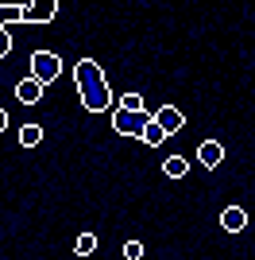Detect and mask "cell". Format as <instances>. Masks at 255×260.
<instances>
[{
    "label": "cell",
    "mask_w": 255,
    "mask_h": 260,
    "mask_svg": "<svg viewBox=\"0 0 255 260\" xmlns=\"http://www.w3.org/2000/svg\"><path fill=\"white\" fill-rule=\"evenodd\" d=\"M8 51H12V35L4 31V27H0V58H4V54H8Z\"/></svg>",
    "instance_id": "15"
},
{
    "label": "cell",
    "mask_w": 255,
    "mask_h": 260,
    "mask_svg": "<svg viewBox=\"0 0 255 260\" xmlns=\"http://www.w3.org/2000/svg\"><path fill=\"white\" fill-rule=\"evenodd\" d=\"M139 140H143V144H151V148H159V144L166 140V132H162L159 124H155V117H151V120H147V128H143V136H139Z\"/></svg>",
    "instance_id": "10"
},
{
    "label": "cell",
    "mask_w": 255,
    "mask_h": 260,
    "mask_svg": "<svg viewBox=\"0 0 255 260\" xmlns=\"http://www.w3.org/2000/svg\"><path fill=\"white\" fill-rule=\"evenodd\" d=\"M147 120H151V113H128V109H116V113H112V128H116L120 136H143Z\"/></svg>",
    "instance_id": "3"
},
{
    "label": "cell",
    "mask_w": 255,
    "mask_h": 260,
    "mask_svg": "<svg viewBox=\"0 0 255 260\" xmlns=\"http://www.w3.org/2000/svg\"><path fill=\"white\" fill-rule=\"evenodd\" d=\"M221 229L224 233H244L247 229V210L244 206H224L221 210Z\"/></svg>",
    "instance_id": "6"
},
{
    "label": "cell",
    "mask_w": 255,
    "mask_h": 260,
    "mask_svg": "<svg viewBox=\"0 0 255 260\" xmlns=\"http://www.w3.org/2000/svg\"><path fill=\"white\" fill-rule=\"evenodd\" d=\"M74 78H77V98H81V105L89 113H105L112 105V89H108L105 74H101V66L93 58H81L74 66Z\"/></svg>",
    "instance_id": "1"
},
{
    "label": "cell",
    "mask_w": 255,
    "mask_h": 260,
    "mask_svg": "<svg viewBox=\"0 0 255 260\" xmlns=\"http://www.w3.org/2000/svg\"><path fill=\"white\" fill-rule=\"evenodd\" d=\"M93 249H97V237H93V233H77V241H74V252H77V256H89Z\"/></svg>",
    "instance_id": "12"
},
{
    "label": "cell",
    "mask_w": 255,
    "mask_h": 260,
    "mask_svg": "<svg viewBox=\"0 0 255 260\" xmlns=\"http://www.w3.org/2000/svg\"><path fill=\"white\" fill-rule=\"evenodd\" d=\"M4 128H8V113H4V105H0V136H4Z\"/></svg>",
    "instance_id": "16"
},
{
    "label": "cell",
    "mask_w": 255,
    "mask_h": 260,
    "mask_svg": "<svg viewBox=\"0 0 255 260\" xmlns=\"http://www.w3.org/2000/svg\"><path fill=\"white\" fill-rule=\"evenodd\" d=\"M39 140H42V128H39V124H23V128H20V144H23V148H35Z\"/></svg>",
    "instance_id": "11"
},
{
    "label": "cell",
    "mask_w": 255,
    "mask_h": 260,
    "mask_svg": "<svg viewBox=\"0 0 255 260\" xmlns=\"http://www.w3.org/2000/svg\"><path fill=\"white\" fill-rule=\"evenodd\" d=\"M58 16V0H42V4H23V23H51Z\"/></svg>",
    "instance_id": "4"
},
{
    "label": "cell",
    "mask_w": 255,
    "mask_h": 260,
    "mask_svg": "<svg viewBox=\"0 0 255 260\" xmlns=\"http://www.w3.org/2000/svg\"><path fill=\"white\" fill-rule=\"evenodd\" d=\"M120 109H128V113H147L139 93H124V98H120Z\"/></svg>",
    "instance_id": "13"
},
{
    "label": "cell",
    "mask_w": 255,
    "mask_h": 260,
    "mask_svg": "<svg viewBox=\"0 0 255 260\" xmlns=\"http://www.w3.org/2000/svg\"><path fill=\"white\" fill-rule=\"evenodd\" d=\"M197 163H201V167H221L224 163V144L221 140H205L201 148H197Z\"/></svg>",
    "instance_id": "7"
},
{
    "label": "cell",
    "mask_w": 255,
    "mask_h": 260,
    "mask_svg": "<svg viewBox=\"0 0 255 260\" xmlns=\"http://www.w3.org/2000/svg\"><path fill=\"white\" fill-rule=\"evenodd\" d=\"M42 89H47V86H39L35 78H23V82H16V98H20L23 105H39V101H42Z\"/></svg>",
    "instance_id": "8"
},
{
    "label": "cell",
    "mask_w": 255,
    "mask_h": 260,
    "mask_svg": "<svg viewBox=\"0 0 255 260\" xmlns=\"http://www.w3.org/2000/svg\"><path fill=\"white\" fill-rule=\"evenodd\" d=\"M162 171H166V179H186V171H190V163L182 159V155H170V159L162 163Z\"/></svg>",
    "instance_id": "9"
},
{
    "label": "cell",
    "mask_w": 255,
    "mask_h": 260,
    "mask_svg": "<svg viewBox=\"0 0 255 260\" xmlns=\"http://www.w3.org/2000/svg\"><path fill=\"white\" fill-rule=\"evenodd\" d=\"M143 256V245H139V241H128L124 245V260H139Z\"/></svg>",
    "instance_id": "14"
},
{
    "label": "cell",
    "mask_w": 255,
    "mask_h": 260,
    "mask_svg": "<svg viewBox=\"0 0 255 260\" xmlns=\"http://www.w3.org/2000/svg\"><path fill=\"white\" fill-rule=\"evenodd\" d=\"M58 74H62V58H58L54 51H35L31 54V78L39 82V86H51Z\"/></svg>",
    "instance_id": "2"
},
{
    "label": "cell",
    "mask_w": 255,
    "mask_h": 260,
    "mask_svg": "<svg viewBox=\"0 0 255 260\" xmlns=\"http://www.w3.org/2000/svg\"><path fill=\"white\" fill-rule=\"evenodd\" d=\"M151 117H155V124H159V128L166 132V136H174V132H178L182 124H186V117H182V109H174V105H162L159 113H151Z\"/></svg>",
    "instance_id": "5"
}]
</instances>
